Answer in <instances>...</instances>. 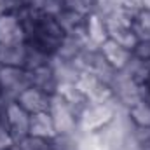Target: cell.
Masks as SVG:
<instances>
[{
	"instance_id": "cell-1",
	"label": "cell",
	"mask_w": 150,
	"mask_h": 150,
	"mask_svg": "<svg viewBox=\"0 0 150 150\" xmlns=\"http://www.w3.org/2000/svg\"><path fill=\"white\" fill-rule=\"evenodd\" d=\"M113 100L107 103H87L79 115V129L80 131H98L103 126H107L115 117V113L119 112L112 103Z\"/></svg>"
},
{
	"instance_id": "cell-2",
	"label": "cell",
	"mask_w": 150,
	"mask_h": 150,
	"mask_svg": "<svg viewBox=\"0 0 150 150\" xmlns=\"http://www.w3.org/2000/svg\"><path fill=\"white\" fill-rule=\"evenodd\" d=\"M18 105L30 113H38V112H47L49 110V103H51V94H47L45 91L38 89L35 86H28L25 87L18 96H16Z\"/></svg>"
},
{
	"instance_id": "cell-3",
	"label": "cell",
	"mask_w": 150,
	"mask_h": 150,
	"mask_svg": "<svg viewBox=\"0 0 150 150\" xmlns=\"http://www.w3.org/2000/svg\"><path fill=\"white\" fill-rule=\"evenodd\" d=\"M5 124L11 131V134L14 136L16 142L23 140L28 136V126H30V113L23 110L18 101H11L5 108Z\"/></svg>"
},
{
	"instance_id": "cell-4",
	"label": "cell",
	"mask_w": 150,
	"mask_h": 150,
	"mask_svg": "<svg viewBox=\"0 0 150 150\" xmlns=\"http://www.w3.org/2000/svg\"><path fill=\"white\" fill-rule=\"evenodd\" d=\"M26 40V32L21 19L16 14H2L0 16V45L4 44H19Z\"/></svg>"
},
{
	"instance_id": "cell-5",
	"label": "cell",
	"mask_w": 150,
	"mask_h": 150,
	"mask_svg": "<svg viewBox=\"0 0 150 150\" xmlns=\"http://www.w3.org/2000/svg\"><path fill=\"white\" fill-rule=\"evenodd\" d=\"M98 49H100L101 56L105 58V61L112 67L113 70H117V72L124 70L127 67V63L131 61V58H133V52L129 49H126L120 44L113 42L112 38H107Z\"/></svg>"
},
{
	"instance_id": "cell-6",
	"label": "cell",
	"mask_w": 150,
	"mask_h": 150,
	"mask_svg": "<svg viewBox=\"0 0 150 150\" xmlns=\"http://www.w3.org/2000/svg\"><path fill=\"white\" fill-rule=\"evenodd\" d=\"M28 136H33L38 140H54L56 129H54V122L49 112H38L30 115V126H28Z\"/></svg>"
},
{
	"instance_id": "cell-7",
	"label": "cell",
	"mask_w": 150,
	"mask_h": 150,
	"mask_svg": "<svg viewBox=\"0 0 150 150\" xmlns=\"http://www.w3.org/2000/svg\"><path fill=\"white\" fill-rule=\"evenodd\" d=\"M84 30H86V37L89 40V44L94 45V47H100L108 38V30H107L105 18L100 16V14H96V12L86 16Z\"/></svg>"
},
{
	"instance_id": "cell-8",
	"label": "cell",
	"mask_w": 150,
	"mask_h": 150,
	"mask_svg": "<svg viewBox=\"0 0 150 150\" xmlns=\"http://www.w3.org/2000/svg\"><path fill=\"white\" fill-rule=\"evenodd\" d=\"M26 52H28L26 42H19V44H4V45H0V65H4V67H19V68H25Z\"/></svg>"
},
{
	"instance_id": "cell-9",
	"label": "cell",
	"mask_w": 150,
	"mask_h": 150,
	"mask_svg": "<svg viewBox=\"0 0 150 150\" xmlns=\"http://www.w3.org/2000/svg\"><path fill=\"white\" fill-rule=\"evenodd\" d=\"M127 115L131 122L138 127H150V105L143 100L136 101L134 105L127 107Z\"/></svg>"
},
{
	"instance_id": "cell-10",
	"label": "cell",
	"mask_w": 150,
	"mask_h": 150,
	"mask_svg": "<svg viewBox=\"0 0 150 150\" xmlns=\"http://www.w3.org/2000/svg\"><path fill=\"white\" fill-rule=\"evenodd\" d=\"M131 30L136 35L138 42L140 40H150V11L142 9L136 12L133 25H131Z\"/></svg>"
},
{
	"instance_id": "cell-11",
	"label": "cell",
	"mask_w": 150,
	"mask_h": 150,
	"mask_svg": "<svg viewBox=\"0 0 150 150\" xmlns=\"http://www.w3.org/2000/svg\"><path fill=\"white\" fill-rule=\"evenodd\" d=\"M14 143H16V140L11 134L7 124L0 120V150H11L14 147Z\"/></svg>"
}]
</instances>
